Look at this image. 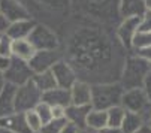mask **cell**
I'll use <instances>...</instances> for the list:
<instances>
[{
  "mask_svg": "<svg viewBox=\"0 0 151 133\" xmlns=\"http://www.w3.org/2000/svg\"><path fill=\"white\" fill-rule=\"evenodd\" d=\"M11 50H12V39L6 35L0 36V55L11 58Z\"/></svg>",
  "mask_w": 151,
  "mask_h": 133,
  "instance_id": "28",
  "label": "cell"
},
{
  "mask_svg": "<svg viewBox=\"0 0 151 133\" xmlns=\"http://www.w3.org/2000/svg\"><path fill=\"white\" fill-rule=\"evenodd\" d=\"M3 75H5L6 84H11L14 87H21V85L27 84L29 81H32L35 73L30 69V66H29L27 61H23V60L11 57L9 58V64H8L6 70L3 72Z\"/></svg>",
  "mask_w": 151,
  "mask_h": 133,
  "instance_id": "7",
  "label": "cell"
},
{
  "mask_svg": "<svg viewBox=\"0 0 151 133\" xmlns=\"http://www.w3.org/2000/svg\"><path fill=\"white\" fill-rule=\"evenodd\" d=\"M121 106L129 111V112H135L144 117L145 123L151 114V108L148 103V99L144 93L142 88H132V90H126L121 97Z\"/></svg>",
  "mask_w": 151,
  "mask_h": 133,
  "instance_id": "5",
  "label": "cell"
},
{
  "mask_svg": "<svg viewBox=\"0 0 151 133\" xmlns=\"http://www.w3.org/2000/svg\"><path fill=\"white\" fill-rule=\"evenodd\" d=\"M111 54L112 50L103 37L100 39L99 36H91L90 39L87 37V42L79 45V54H76V58L82 61V66L91 61L90 64L93 68L96 64H108V61H111Z\"/></svg>",
  "mask_w": 151,
  "mask_h": 133,
  "instance_id": "3",
  "label": "cell"
},
{
  "mask_svg": "<svg viewBox=\"0 0 151 133\" xmlns=\"http://www.w3.org/2000/svg\"><path fill=\"white\" fill-rule=\"evenodd\" d=\"M8 27H9V23L6 21V18L0 14V35H5L6 30H8Z\"/></svg>",
  "mask_w": 151,
  "mask_h": 133,
  "instance_id": "35",
  "label": "cell"
},
{
  "mask_svg": "<svg viewBox=\"0 0 151 133\" xmlns=\"http://www.w3.org/2000/svg\"><path fill=\"white\" fill-rule=\"evenodd\" d=\"M35 112L37 114V117H39L42 126L52 120V109H51V106H50L48 103H45V102H40V103L35 108Z\"/></svg>",
  "mask_w": 151,
  "mask_h": 133,
  "instance_id": "25",
  "label": "cell"
},
{
  "mask_svg": "<svg viewBox=\"0 0 151 133\" xmlns=\"http://www.w3.org/2000/svg\"><path fill=\"white\" fill-rule=\"evenodd\" d=\"M42 102L48 103L50 106H63L68 108L70 105V93L66 88L55 87L52 90L42 94Z\"/></svg>",
  "mask_w": 151,
  "mask_h": 133,
  "instance_id": "16",
  "label": "cell"
},
{
  "mask_svg": "<svg viewBox=\"0 0 151 133\" xmlns=\"http://www.w3.org/2000/svg\"><path fill=\"white\" fill-rule=\"evenodd\" d=\"M8 64H9V58L0 55V72H5L6 68H8Z\"/></svg>",
  "mask_w": 151,
  "mask_h": 133,
  "instance_id": "36",
  "label": "cell"
},
{
  "mask_svg": "<svg viewBox=\"0 0 151 133\" xmlns=\"http://www.w3.org/2000/svg\"><path fill=\"white\" fill-rule=\"evenodd\" d=\"M0 129L12 133H32L23 112H12L3 118H0Z\"/></svg>",
  "mask_w": 151,
  "mask_h": 133,
  "instance_id": "13",
  "label": "cell"
},
{
  "mask_svg": "<svg viewBox=\"0 0 151 133\" xmlns=\"http://www.w3.org/2000/svg\"><path fill=\"white\" fill-rule=\"evenodd\" d=\"M133 54L139 58H142L144 61H147L151 66V47H145V48H138L133 50Z\"/></svg>",
  "mask_w": 151,
  "mask_h": 133,
  "instance_id": "30",
  "label": "cell"
},
{
  "mask_svg": "<svg viewBox=\"0 0 151 133\" xmlns=\"http://www.w3.org/2000/svg\"><path fill=\"white\" fill-rule=\"evenodd\" d=\"M24 117H26V123H27V126H29V129H30L32 133L39 132V130L42 129V123H40L37 114L35 112V109H33V111H27V112H24Z\"/></svg>",
  "mask_w": 151,
  "mask_h": 133,
  "instance_id": "27",
  "label": "cell"
},
{
  "mask_svg": "<svg viewBox=\"0 0 151 133\" xmlns=\"http://www.w3.org/2000/svg\"><path fill=\"white\" fill-rule=\"evenodd\" d=\"M108 126V115L106 111L100 109H91L90 114L87 115V121H85V127L91 132H100L103 127Z\"/></svg>",
  "mask_w": 151,
  "mask_h": 133,
  "instance_id": "20",
  "label": "cell"
},
{
  "mask_svg": "<svg viewBox=\"0 0 151 133\" xmlns=\"http://www.w3.org/2000/svg\"><path fill=\"white\" fill-rule=\"evenodd\" d=\"M91 133H97V132H91Z\"/></svg>",
  "mask_w": 151,
  "mask_h": 133,
  "instance_id": "44",
  "label": "cell"
},
{
  "mask_svg": "<svg viewBox=\"0 0 151 133\" xmlns=\"http://www.w3.org/2000/svg\"><path fill=\"white\" fill-rule=\"evenodd\" d=\"M76 132H78L76 127H73L72 124H68L66 127H64V130H63L61 133H76Z\"/></svg>",
  "mask_w": 151,
  "mask_h": 133,
  "instance_id": "38",
  "label": "cell"
},
{
  "mask_svg": "<svg viewBox=\"0 0 151 133\" xmlns=\"http://www.w3.org/2000/svg\"><path fill=\"white\" fill-rule=\"evenodd\" d=\"M151 73V66L135 54H129L124 58L121 73L118 82L121 84L123 90H132V88H142L145 78Z\"/></svg>",
  "mask_w": 151,
  "mask_h": 133,
  "instance_id": "1",
  "label": "cell"
},
{
  "mask_svg": "<svg viewBox=\"0 0 151 133\" xmlns=\"http://www.w3.org/2000/svg\"><path fill=\"white\" fill-rule=\"evenodd\" d=\"M138 32H151V11H145V14L139 18Z\"/></svg>",
  "mask_w": 151,
  "mask_h": 133,
  "instance_id": "29",
  "label": "cell"
},
{
  "mask_svg": "<svg viewBox=\"0 0 151 133\" xmlns=\"http://www.w3.org/2000/svg\"><path fill=\"white\" fill-rule=\"evenodd\" d=\"M2 133H12V132H6V130H2Z\"/></svg>",
  "mask_w": 151,
  "mask_h": 133,
  "instance_id": "43",
  "label": "cell"
},
{
  "mask_svg": "<svg viewBox=\"0 0 151 133\" xmlns=\"http://www.w3.org/2000/svg\"><path fill=\"white\" fill-rule=\"evenodd\" d=\"M106 115H108V126L120 129L121 127V123L124 120V115H126V109L121 105H118V106H114V108L108 109L106 111Z\"/></svg>",
  "mask_w": 151,
  "mask_h": 133,
  "instance_id": "23",
  "label": "cell"
},
{
  "mask_svg": "<svg viewBox=\"0 0 151 133\" xmlns=\"http://www.w3.org/2000/svg\"><path fill=\"white\" fill-rule=\"evenodd\" d=\"M35 48L27 39H18L12 40V50H11V57L23 60V61H30V58L35 55Z\"/></svg>",
  "mask_w": 151,
  "mask_h": 133,
  "instance_id": "19",
  "label": "cell"
},
{
  "mask_svg": "<svg viewBox=\"0 0 151 133\" xmlns=\"http://www.w3.org/2000/svg\"><path fill=\"white\" fill-rule=\"evenodd\" d=\"M70 105L75 106H91V84L78 79L70 88Z\"/></svg>",
  "mask_w": 151,
  "mask_h": 133,
  "instance_id": "12",
  "label": "cell"
},
{
  "mask_svg": "<svg viewBox=\"0 0 151 133\" xmlns=\"http://www.w3.org/2000/svg\"><path fill=\"white\" fill-rule=\"evenodd\" d=\"M35 133H40V132H35Z\"/></svg>",
  "mask_w": 151,
  "mask_h": 133,
  "instance_id": "45",
  "label": "cell"
},
{
  "mask_svg": "<svg viewBox=\"0 0 151 133\" xmlns=\"http://www.w3.org/2000/svg\"><path fill=\"white\" fill-rule=\"evenodd\" d=\"M91 109H93L91 106H75V105H69L66 108V120H68L69 124H72L78 130L87 129V127H85V121H87V115L90 114Z\"/></svg>",
  "mask_w": 151,
  "mask_h": 133,
  "instance_id": "15",
  "label": "cell"
},
{
  "mask_svg": "<svg viewBox=\"0 0 151 133\" xmlns=\"http://www.w3.org/2000/svg\"><path fill=\"white\" fill-rule=\"evenodd\" d=\"M58 60H61V57L57 51H36L35 55L30 58L29 66L33 70V73H40V72L51 70L52 66Z\"/></svg>",
  "mask_w": 151,
  "mask_h": 133,
  "instance_id": "10",
  "label": "cell"
},
{
  "mask_svg": "<svg viewBox=\"0 0 151 133\" xmlns=\"http://www.w3.org/2000/svg\"><path fill=\"white\" fill-rule=\"evenodd\" d=\"M150 129H151V114H150V117H148V120H147V123H145Z\"/></svg>",
  "mask_w": 151,
  "mask_h": 133,
  "instance_id": "42",
  "label": "cell"
},
{
  "mask_svg": "<svg viewBox=\"0 0 151 133\" xmlns=\"http://www.w3.org/2000/svg\"><path fill=\"white\" fill-rule=\"evenodd\" d=\"M136 133H151V129H150V127L145 124V126H144V127H141V129H139Z\"/></svg>",
  "mask_w": 151,
  "mask_h": 133,
  "instance_id": "40",
  "label": "cell"
},
{
  "mask_svg": "<svg viewBox=\"0 0 151 133\" xmlns=\"http://www.w3.org/2000/svg\"><path fill=\"white\" fill-rule=\"evenodd\" d=\"M123 87L118 81L91 84V108L108 111L109 108L121 105Z\"/></svg>",
  "mask_w": 151,
  "mask_h": 133,
  "instance_id": "2",
  "label": "cell"
},
{
  "mask_svg": "<svg viewBox=\"0 0 151 133\" xmlns=\"http://www.w3.org/2000/svg\"><path fill=\"white\" fill-rule=\"evenodd\" d=\"M32 82L37 87V90L44 94L52 88L57 87V82L54 79V75L51 70H47V72H40V73H35L33 78H32Z\"/></svg>",
  "mask_w": 151,
  "mask_h": 133,
  "instance_id": "22",
  "label": "cell"
},
{
  "mask_svg": "<svg viewBox=\"0 0 151 133\" xmlns=\"http://www.w3.org/2000/svg\"><path fill=\"white\" fill-rule=\"evenodd\" d=\"M52 75H54V79L57 82V87L60 88H69L78 81V75L75 72V69L72 68V64L68 63L66 60H58L51 69Z\"/></svg>",
  "mask_w": 151,
  "mask_h": 133,
  "instance_id": "8",
  "label": "cell"
},
{
  "mask_svg": "<svg viewBox=\"0 0 151 133\" xmlns=\"http://www.w3.org/2000/svg\"><path fill=\"white\" fill-rule=\"evenodd\" d=\"M0 36H2V35H0Z\"/></svg>",
  "mask_w": 151,
  "mask_h": 133,
  "instance_id": "47",
  "label": "cell"
},
{
  "mask_svg": "<svg viewBox=\"0 0 151 133\" xmlns=\"http://www.w3.org/2000/svg\"><path fill=\"white\" fill-rule=\"evenodd\" d=\"M97 133H121V130L120 129H115V127H109V126H106V127H103L100 132H97Z\"/></svg>",
  "mask_w": 151,
  "mask_h": 133,
  "instance_id": "37",
  "label": "cell"
},
{
  "mask_svg": "<svg viewBox=\"0 0 151 133\" xmlns=\"http://www.w3.org/2000/svg\"><path fill=\"white\" fill-rule=\"evenodd\" d=\"M144 126H145V120L142 115L126 111V115H124L120 130H121V133H136Z\"/></svg>",
  "mask_w": 151,
  "mask_h": 133,
  "instance_id": "21",
  "label": "cell"
},
{
  "mask_svg": "<svg viewBox=\"0 0 151 133\" xmlns=\"http://www.w3.org/2000/svg\"><path fill=\"white\" fill-rule=\"evenodd\" d=\"M69 123L66 118H52L51 121H48L47 124L42 126V129L39 130L40 133H61Z\"/></svg>",
  "mask_w": 151,
  "mask_h": 133,
  "instance_id": "24",
  "label": "cell"
},
{
  "mask_svg": "<svg viewBox=\"0 0 151 133\" xmlns=\"http://www.w3.org/2000/svg\"><path fill=\"white\" fill-rule=\"evenodd\" d=\"M138 27H139V18H126L121 19V23L118 24L117 39L126 51H132V42L135 35L138 33Z\"/></svg>",
  "mask_w": 151,
  "mask_h": 133,
  "instance_id": "9",
  "label": "cell"
},
{
  "mask_svg": "<svg viewBox=\"0 0 151 133\" xmlns=\"http://www.w3.org/2000/svg\"><path fill=\"white\" fill-rule=\"evenodd\" d=\"M35 26H36V23L32 18L30 19H23V21H17V23H11L9 24V27H8L5 35L8 37H11L12 40L27 39Z\"/></svg>",
  "mask_w": 151,
  "mask_h": 133,
  "instance_id": "17",
  "label": "cell"
},
{
  "mask_svg": "<svg viewBox=\"0 0 151 133\" xmlns=\"http://www.w3.org/2000/svg\"><path fill=\"white\" fill-rule=\"evenodd\" d=\"M145 47H151V32H138L132 42V51Z\"/></svg>",
  "mask_w": 151,
  "mask_h": 133,
  "instance_id": "26",
  "label": "cell"
},
{
  "mask_svg": "<svg viewBox=\"0 0 151 133\" xmlns=\"http://www.w3.org/2000/svg\"><path fill=\"white\" fill-rule=\"evenodd\" d=\"M44 2L47 5L54 6V8H64V6L69 3V0H44Z\"/></svg>",
  "mask_w": 151,
  "mask_h": 133,
  "instance_id": "34",
  "label": "cell"
},
{
  "mask_svg": "<svg viewBox=\"0 0 151 133\" xmlns=\"http://www.w3.org/2000/svg\"><path fill=\"white\" fill-rule=\"evenodd\" d=\"M0 14L6 18L9 24L23 19H30L29 11L18 0H0Z\"/></svg>",
  "mask_w": 151,
  "mask_h": 133,
  "instance_id": "11",
  "label": "cell"
},
{
  "mask_svg": "<svg viewBox=\"0 0 151 133\" xmlns=\"http://www.w3.org/2000/svg\"><path fill=\"white\" fill-rule=\"evenodd\" d=\"M15 90L17 87L6 84L0 91V118L15 112Z\"/></svg>",
  "mask_w": 151,
  "mask_h": 133,
  "instance_id": "18",
  "label": "cell"
},
{
  "mask_svg": "<svg viewBox=\"0 0 151 133\" xmlns=\"http://www.w3.org/2000/svg\"><path fill=\"white\" fill-rule=\"evenodd\" d=\"M52 118H66V108L63 106H51Z\"/></svg>",
  "mask_w": 151,
  "mask_h": 133,
  "instance_id": "33",
  "label": "cell"
},
{
  "mask_svg": "<svg viewBox=\"0 0 151 133\" xmlns=\"http://www.w3.org/2000/svg\"><path fill=\"white\" fill-rule=\"evenodd\" d=\"M42 102V93L37 90V87L29 81L27 84L17 87L15 90V112H27L33 111Z\"/></svg>",
  "mask_w": 151,
  "mask_h": 133,
  "instance_id": "4",
  "label": "cell"
},
{
  "mask_svg": "<svg viewBox=\"0 0 151 133\" xmlns=\"http://www.w3.org/2000/svg\"><path fill=\"white\" fill-rule=\"evenodd\" d=\"M145 11V0H118V15L121 19L141 18Z\"/></svg>",
  "mask_w": 151,
  "mask_h": 133,
  "instance_id": "14",
  "label": "cell"
},
{
  "mask_svg": "<svg viewBox=\"0 0 151 133\" xmlns=\"http://www.w3.org/2000/svg\"><path fill=\"white\" fill-rule=\"evenodd\" d=\"M27 40L32 43L35 51H55L58 47V37L57 35L47 26L37 24L30 32Z\"/></svg>",
  "mask_w": 151,
  "mask_h": 133,
  "instance_id": "6",
  "label": "cell"
},
{
  "mask_svg": "<svg viewBox=\"0 0 151 133\" xmlns=\"http://www.w3.org/2000/svg\"><path fill=\"white\" fill-rule=\"evenodd\" d=\"M112 0H88V5L91 6V9H97V11H105L108 6H111Z\"/></svg>",
  "mask_w": 151,
  "mask_h": 133,
  "instance_id": "31",
  "label": "cell"
},
{
  "mask_svg": "<svg viewBox=\"0 0 151 133\" xmlns=\"http://www.w3.org/2000/svg\"><path fill=\"white\" fill-rule=\"evenodd\" d=\"M145 8L147 11H151V0H145Z\"/></svg>",
  "mask_w": 151,
  "mask_h": 133,
  "instance_id": "41",
  "label": "cell"
},
{
  "mask_svg": "<svg viewBox=\"0 0 151 133\" xmlns=\"http://www.w3.org/2000/svg\"><path fill=\"white\" fill-rule=\"evenodd\" d=\"M0 133H2V129H0Z\"/></svg>",
  "mask_w": 151,
  "mask_h": 133,
  "instance_id": "46",
  "label": "cell"
},
{
  "mask_svg": "<svg viewBox=\"0 0 151 133\" xmlns=\"http://www.w3.org/2000/svg\"><path fill=\"white\" fill-rule=\"evenodd\" d=\"M5 85H6V79H5V75H3V72H0V91L5 88Z\"/></svg>",
  "mask_w": 151,
  "mask_h": 133,
  "instance_id": "39",
  "label": "cell"
},
{
  "mask_svg": "<svg viewBox=\"0 0 151 133\" xmlns=\"http://www.w3.org/2000/svg\"><path fill=\"white\" fill-rule=\"evenodd\" d=\"M142 90H144V93H145V96H147V99H148L150 108H151V73L145 78L144 85H142Z\"/></svg>",
  "mask_w": 151,
  "mask_h": 133,
  "instance_id": "32",
  "label": "cell"
}]
</instances>
